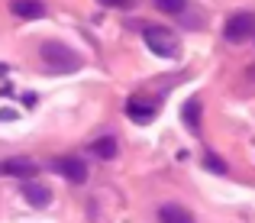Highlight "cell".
Returning a JSON list of instances; mask_svg holds the SVG:
<instances>
[{
    "instance_id": "obj_7",
    "label": "cell",
    "mask_w": 255,
    "mask_h": 223,
    "mask_svg": "<svg viewBox=\"0 0 255 223\" xmlns=\"http://www.w3.org/2000/svg\"><path fill=\"white\" fill-rule=\"evenodd\" d=\"M10 10L16 13L19 19H42L45 16V3L42 0H13Z\"/></svg>"
},
{
    "instance_id": "obj_11",
    "label": "cell",
    "mask_w": 255,
    "mask_h": 223,
    "mask_svg": "<svg viewBox=\"0 0 255 223\" xmlns=\"http://www.w3.org/2000/svg\"><path fill=\"white\" fill-rule=\"evenodd\" d=\"M162 223H194V217L184 211V207L168 204V207H162Z\"/></svg>"
},
{
    "instance_id": "obj_5",
    "label": "cell",
    "mask_w": 255,
    "mask_h": 223,
    "mask_svg": "<svg viewBox=\"0 0 255 223\" xmlns=\"http://www.w3.org/2000/svg\"><path fill=\"white\" fill-rule=\"evenodd\" d=\"M23 198L29 201V207H36V211H42V207L52 204V191L42 185V181H23Z\"/></svg>"
},
{
    "instance_id": "obj_15",
    "label": "cell",
    "mask_w": 255,
    "mask_h": 223,
    "mask_svg": "<svg viewBox=\"0 0 255 223\" xmlns=\"http://www.w3.org/2000/svg\"><path fill=\"white\" fill-rule=\"evenodd\" d=\"M100 3H104V6H117V10H129L136 0H100Z\"/></svg>"
},
{
    "instance_id": "obj_10",
    "label": "cell",
    "mask_w": 255,
    "mask_h": 223,
    "mask_svg": "<svg viewBox=\"0 0 255 223\" xmlns=\"http://www.w3.org/2000/svg\"><path fill=\"white\" fill-rule=\"evenodd\" d=\"M126 113H129L136 123H149V120L155 117V107H152V104H139V100H129V104H126Z\"/></svg>"
},
{
    "instance_id": "obj_4",
    "label": "cell",
    "mask_w": 255,
    "mask_h": 223,
    "mask_svg": "<svg viewBox=\"0 0 255 223\" xmlns=\"http://www.w3.org/2000/svg\"><path fill=\"white\" fill-rule=\"evenodd\" d=\"M39 172V165L32 159H3L0 162V175H6V178H23V181H29L32 175Z\"/></svg>"
},
{
    "instance_id": "obj_12",
    "label": "cell",
    "mask_w": 255,
    "mask_h": 223,
    "mask_svg": "<svg viewBox=\"0 0 255 223\" xmlns=\"http://www.w3.org/2000/svg\"><path fill=\"white\" fill-rule=\"evenodd\" d=\"M155 6L162 13H168V16H178V13H184L187 0H155Z\"/></svg>"
},
{
    "instance_id": "obj_14",
    "label": "cell",
    "mask_w": 255,
    "mask_h": 223,
    "mask_svg": "<svg viewBox=\"0 0 255 223\" xmlns=\"http://www.w3.org/2000/svg\"><path fill=\"white\" fill-rule=\"evenodd\" d=\"M10 120H19V110H13V107H0V123H10Z\"/></svg>"
},
{
    "instance_id": "obj_16",
    "label": "cell",
    "mask_w": 255,
    "mask_h": 223,
    "mask_svg": "<svg viewBox=\"0 0 255 223\" xmlns=\"http://www.w3.org/2000/svg\"><path fill=\"white\" fill-rule=\"evenodd\" d=\"M23 100H26V107H36V94H32V91L23 94Z\"/></svg>"
},
{
    "instance_id": "obj_1",
    "label": "cell",
    "mask_w": 255,
    "mask_h": 223,
    "mask_svg": "<svg viewBox=\"0 0 255 223\" xmlns=\"http://www.w3.org/2000/svg\"><path fill=\"white\" fill-rule=\"evenodd\" d=\"M39 55H42L45 68L52 74H71V71H81V65H84V58L65 42H42Z\"/></svg>"
},
{
    "instance_id": "obj_9",
    "label": "cell",
    "mask_w": 255,
    "mask_h": 223,
    "mask_svg": "<svg viewBox=\"0 0 255 223\" xmlns=\"http://www.w3.org/2000/svg\"><path fill=\"white\" fill-rule=\"evenodd\" d=\"M117 139L113 136H104V139H97V143L91 146V152L97 155V159H104V162H110V159H117Z\"/></svg>"
},
{
    "instance_id": "obj_8",
    "label": "cell",
    "mask_w": 255,
    "mask_h": 223,
    "mask_svg": "<svg viewBox=\"0 0 255 223\" xmlns=\"http://www.w3.org/2000/svg\"><path fill=\"white\" fill-rule=\"evenodd\" d=\"M181 117H184L187 130L197 133V130H200V100H197V97H191L184 107H181Z\"/></svg>"
},
{
    "instance_id": "obj_3",
    "label": "cell",
    "mask_w": 255,
    "mask_h": 223,
    "mask_svg": "<svg viewBox=\"0 0 255 223\" xmlns=\"http://www.w3.org/2000/svg\"><path fill=\"white\" fill-rule=\"evenodd\" d=\"M252 32H255V13H249V10L233 13V16L226 19V26H223L226 42H243V39H249Z\"/></svg>"
},
{
    "instance_id": "obj_13",
    "label": "cell",
    "mask_w": 255,
    "mask_h": 223,
    "mask_svg": "<svg viewBox=\"0 0 255 223\" xmlns=\"http://www.w3.org/2000/svg\"><path fill=\"white\" fill-rule=\"evenodd\" d=\"M204 168H210L213 175H226V172H230V168H226V162L217 159L213 152H204Z\"/></svg>"
},
{
    "instance_id": "obj_2",
    "label": "cell",
    "mask_w": 255,
    "mask_h": 223,
    "mask_svg": "<svg viewBox=\"0 0 255 223\" xmlns=\"http://www.w3.org/2000/svg\"><path fill=\"white\" fill-rule=\"evenodd\" d=\"M142 39H145V45H149L155 55H162V58L178 55V36H174L171 29H165V26H145Z\"/></svg>"
},
{
    "instance_id": "obj_17",
    "label": "cell",
    "mask_w": 255,
    "mask_h": 223,
    "mask_svg": "<svg viewBox=\"0 0 255 223\" xmlns=\"http://www.w3.org/2000/svg\"><path fill=\"white\" fill-rule=\"evenodd\" d=\"M6 74H10V71H6V65H0V78H6Z\"/></svg>"
},
{
    "instance_id": "obj_6",
    "label": "cell",
    "mask_w": 255,
    "mask_h": 223,
    "mask_svg": "<svg viewBox=\"0 0 255 223\" xmlns=\"http://www.w3.org/2000/svg\"><path fill=\"white\" fill-rule=\"evenodd\" d=\"M55 168L71 181V185H84V181H87V165H84L81 159H75V155H68V159H58Z\"/></svg>"
}]
</instances>
